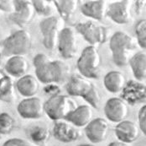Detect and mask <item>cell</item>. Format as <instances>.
Returning <instances> with one entry per match:
<instances>
[{"mask_svg": "<svg viewBox=\"0 0 146 146\" xmlns=\"http://www.w3.org/2000/svg\"><path fill=\"white\" fill-rule=\"evenodd\" d=\"M36 79L43 84L61 82L66 73V66L61 61H52L44 53H39L33 59Z\"/></svg>", "mask_w": 146, "mask_h": 146, "instance_id": "1", "label": "cell"}, {"mask_svg": "<svg viewBox=\"0 0 146 146\" xmlns=\"http://www.w3.org/2000/svg\"><path fill=\"white\" fill-rule=\"evenodd\" d=\"M109 47L114 63L118 67H123L129 64L131 52L136 48V43L128 33L117 31L110 39Z\"/></svg>", "mask_w": 146, "mask_h": 146, "instance_id": "2", "label": "cell"}, {"mask_svg": "<svg viewBox=\"0 0 146 146\" xmlns=\"http://www.w3.org/2000/svg\"><path fill=\"white\" fill-rule=\"evenodd\" d=\"M66 89L69 96L82 97L92 107L97 109L99 107V91L88 79L77 74L72 75L70 78Z\"/></svg>", "mask_w": 146, "mask_h": 146, "instance_id": "3", "label": "cell"}, {"mask_svg": "<svg viewBox=\"0 0 146 146\" xmlns=\"http://www.w3.org/2000/svg\"><path fill=\"white\" fill-rule=\"evenodd\" d=\"M32 48V36L26 30H19L2 42V53L6 57L24 56Z\"/></svg>", "mask_w": 146, "mask_h": 146, "instance_id": "4", "label": "cell"}, {"mask_svg": "<svg viewBox=\"0 0 146 146\" xmlns=\"http://www.w3.org/2000/svg\"><path fill=\"white\" fill-rule=\"evenodd\" d=\"M102 63V58L96 46H87L77 61V68L86 79H98Z\"/></svg>", "mask_w": 146, "mask_h": 146, "instance_id": "5", "label": "cell"}, {"mask_svg": "<svg viewBox=\"0 0 146 146\" xmlns=\"http://www.w3.org/2000/svg\"><path fill=\"white\" fill-rule=\"evenodd\" d=\"M77 107L76 103L70 96L56 95L50 96L44 104V112L53 121L66 119L69 113Z\"/></svg>", "mask_w": 146, "mask_h": 146, "instance_id": "6", "label": "cell"}, {"mask_svg": "<svg viewBox=\"0 0 146 146\" xmlns=\"http://www.w3.org/2000/svg\"><path fill=\"white\" fill-rule=\"evenodd\" d=\"M76 30L91 46H95L96 45L104 43L107 41L106 27L96 25L92 21L79 22L76 25Z\"/></svg>", "mask_w": 146, "mask_h": 146, "instance_id": "7", "label": "cell"}, {"mask_svg": "<svg viewBox=\"0 0 146 146\" xmlns=\"http://www.w3.org/2000/svg\"><path fill=\"white\" fill-rule=\"evenodd\" d=\"M60 22L56 16H49L40 23V29L43 36V44L48 50H54L57 46Z\"/></svg>", "mask_w": 146, "mask_h": 146, "instance_id": "8", "label": "cell"}, {"mask_svg": "<svg viewBox=\"0 0 146 146\" xmlns=\"http://www.w3.org/2000/svg\"><path fill=\"white\" fill-rule=\"evenodd\" d=\"M57 46L60 54L62 58L65 59H73L78 50L75 30L69 27L61 29L59 35Z\"/></svg>", "mask_w": 146, "mask_h": 146, "instance_id": "9", "label": "cell"}, {"mask_svg": "<svg viewBox=\"0 0 146 146\" xmlns=\"http://www.w3.org/2000/svg\"><path fill=\"white\" fill-rule=\"evenodd\" d=\"M131 1H117L108 5L107 15L113 21L118 25H125L130 22L132 19Z\"/></svg>", "mask_w": 146, "mask_h": 146, "instance_id": "10", "label": "cell"}, {"mask_svg": "<svg viewBox=\"0 0 146 146\" xmlns=\"http://www.w3.org/2000/svg\"><path fill=\"white\" fill-rule=\"evenodd\" d=\"M15 11L10 15V20L19 27H25L33 20L35 16V9L31 1L15 0Z\"/></svg>", "mask_w": 146, "mask_h": 146, "instance_id": "11", "label": "cell"}, {"mask_svg": "<svg viewBox=\"0 0 146 146\" xmlns=\"http://www.w3.org/2000/svg\"><path fill=\"white\" fill-rule=\"evenodd\" d=\"M121 97L123 101L131 106L145 102L146 100L145 85L135 80L126 82L122 90Z\"/></svg>", "mask_w": 146, "mask_h": 146, "instance_id": "12", "label": "cell"}, {"mask_svg": "<svg viewBox=\"0 0 146 146\" xmlns=\"http://www.w3.org/2000/svg\"><path fill=\"white\" fill-rule=\"evenodd\" d=\"M18 112L25 119H39L44 113V103L38 97H30L21 101L17 107Z\"/></svg>", "mask_w": 146, "mask_h": 146, "instance_id": "13", "label": "cell"}, {"mask_svg": "<svg viewBox=\"0 0 146 146\" xmlns=\"http://www.w3.org/2000/svg\"><path fill=\"white\" fill-rule=\"evenodd\" d=\"M109 133V124L102 117L92 119L85 127V133L90 142L99 144L104 141Z\"/></svg>", "mask_w": 146, "mask_h": 146, "instance_id": "14", "label": "cell"}, {"mask_svg": "<svg viewBox=\"0 0 146 146\" xmlns=\"http://www.w3.org/2000/svg\"><path fill=\"white\" fill-rule=\"evenodd\" d=\"M104 113L109 121L118 123L128 117L129 107L127 103L121 98L113 97L106 102Z\"/></svg>", "mask_w": 146, "mask_h": 146, "instance_id": "15", "label": "cell"}, {"mask_svg": "<svg viewBox=\"0 0 146 146\" xmlns=\"http://www.w3.org/2000/svg\"><path fill=\"white\" fill-rule=\"evenodd\" d=\"M114 131L118 141L129 145L135 142L140 135L139 126L135 122L129 120L118 122Z\"/></svg>", "mask_w": 146, "mask_h": 146, "instance_id": "16", "label": "cell"}, {"mask_svg": "<svg viewBox=\"0 0 146 146\" xmlns=\"http://www.w3.org/2000/svg\"><path fill=\"white\" fill-rule=\"evenodd\" d=\"M53 135L60 142L72 143L80 139L81 133L67 122L56 121L53 127Z\"/></svg>", "mask_w": 146, "mask_h": 146, "instance_id": "17", "label": "cell"}, {"mask_svg": "<svg viewBox=\"0 0 146 146\" xmlns=\"http://www.w3.org/2000/svg\"><path fill=\"white\" fill-rule=\"evenodd\" d=\"M92 117L93 112L91 106L88 105H83L74 109L66 117V120L77 128H82L86 127L92 120Z\"/></svg>", "mask_w": 146, "mask_h": 146, "instance_id": "18", "label": "cell"}, {"mask_svg": "<svg viewBox=\"0 0 146 146\" xmlns=\"http://www.w3.org/2000/svg\"><path fill=\"white\" fill-rule=\"evenodd\" d=\"M108 3L104 0L87 1L81 6V11L85 16L96 20H102L107 15Z\"/></svg>", "mask_w": 146, "mask_h": 146, "instance_id": "19", "label": "cell"}, {"mask_svg": "<svg viewBox=\"0 0 146 146\" xmlns=\"http://www.w3.org/2000/svg\"><path fill=\"white\" fill-rule=\"evenodd\" d=\"M16 88L23 96L30 98L35 96V95L39 92L40 84L35 76L31 74H25L19 78L17 81Z\"/></svg>", "mask_w": 146, "mask_h": 146, "instance_id": "20", "label": "cell"}, {"mask_svg": "<svg viewBox=\"0 0 146 146\" xmlns=\"http://www.w3.org/2000/svg\"><path fill=\"white\" fill-rule=\"evenodd\" d=\"M5 69L11 76L21 78L29 70V63L24 56H13L7 61Z\"/></svg>", "mask_w": 146, "mask_h": 146, "instance_id": "21", "label": "cell"}, {"mask_svg": "<svg viewBox=\"0 0 146 146\" xmlns=\"http://www.w3.org/2000/svg\"><path fill=\"white\" fill-rule=\"evenodd\" d=\"M126 85L125 76L118 71H111L104 77V85L108 91L116 94L123 90Z\"/></svg>", "mask_w": 146, "mask_h": 146, "instance_id": "22", "label": "cell"}, {"mask_svg": "<svg viewBox=\"0 0 146 146\" xmlns=\"http://www.w3.org/2000/svg\"><path fill=\"white\" fill-rule=\"evenodd\" d=\"M133 76L138 80H145L146 78V53L145 52H139L129 62Z\"/></svg>", "mask_w": 146, "mask_h": 146, "instance_id": "23", "label": "cell"}, {"mask_svg": "<svg viewBox=\"0 0 146 146\" xmlns=\"http://www.w3.org/2000/svg\"><path fill=\"white\" fill-rule=\"evenodd\" d=\"M26 135L36 145H44L50 138L49 129L40 125H32L26 129Z\"/></svg>", "mask_w": 146, "mask_h": 146, "instance_id": "24", "label": "cell"}, {"mask_svg": "<svg viewBox=\"0 0 146 146\" xmlns=\"http://www.w3.org/2000/svg\"><path fill=\"white\" fill-rule=\"evenodd\" d=\"M53 3L60 17L66 21H70L76 12L79 2L76 0H55Z\"/></svg>", "mask_w": 146, "mask_h": 146, "instance_id": "25", "label": "cell"}, {"mask_svg": "<svg viewBox=\"0 0 146 146\" xmlns=\"http://www.w3.org/2000/svg\"><path fill=\"white\" fill-rule=\"evenodd\" d=\"M15 84L9 76H4L0 79V100L11 102L15 99Z\"/></svg>", "mask_w": 146, "mask_h": 146, "instance_id": "26", "label": "cell"}, {"mask_svg": "<svg viewBox=\"0 0 146 146\" xmlns=\"http://www.w3.org/2000/svg\"><path fill=\"white\" fill-rule=\"evenodd\" d=\"M15 127L14 117L7 112L0 114V134L7 135L11 133Z\"/></svg>", "mask_w": 146, "mask_h": 146, "instance_id": "27", "label": "cell"}, {"mask_svg": "<svg viewBox=\"0 0 146 146\" xmlns=\"http://www.w3.org/2000/svg\"><path fill=\"white\" fill-rule=\"evenodd\" d=\"M35 11L40 15L49 17V15L52 13L51 1L47 0H33L31 1Z\"/></svg>", "mask_w": 146, "mask_h": 146, "instance_id": "28", "label": "cell"}, {"mask_svg": "<svg viewBox=\"0 0 146 146\" xmlns=\"http://www.w3.org/2000/svg\"><path fill=\"white\" fill-rule=\"evenodd\" d=\"M135 34L137 42L141 48L146 49V20H139L135 26Z\"/></svg>", "mask_w": 146, "mask_h": 146, "instance_id": "29", "label": "cell"}, {"mask_svg": "<svg viewBox=\"0 0 146 146\" xmlns=\"http://www.w3.org/2000/svg\"><path fill=\"white\" fill-rule=\"evenodd\" d=\"M139 117V128L143 133L146 134V106H143L138 114Z\"/></svg>", "mask_w": 146, "mask_h": 146, "instance_id": "30", "label": "cell"}, {"mask_svg": "<svg viewBox=\"0 0 146 146\" xmlns=\"http://www.w3.org/2000/svg\"><path fill=\"white\" fill-rule=\"evenodd\" d=\"M0 10L12 14L15 11V3H14V1H10V0H0Z\"/></svg>", "mask_w": 146, "mask_h": 146, "instance_id": "31", "label": "cell"}, {"mask_svg": "<svg viewBox=\"0 0 146 146\" xmlns=\"http://www.w3.org/2000/svg\"><path fill=\"white\" fill-rule=\"evenodd\" d=\"M3 146H31L28 142L22 139L19 138H14L7 140Z\"/></svg>", "mask_w": 146, "mask_h": 146, "instance_id": "32", "label": "cell"}, {"mask_svg": "<svg viewBox=\"0 0 146 146\" xmlns=\"http://www.w3.org/2000/svg\"><path fill=\"white\" fill-rule=\"evenodd\" d=\"M44 93L47 95H50V96H54L56 95H60V89L57 85L55 84H48L44 88Z\"/></svg>", "mask_w": 146, "mask_h": 146, "instance_id": "33", "label": "cell"}, {"mask_svg": "<svg viewBox=\"0 0 146 146\" xmlns=\"http://www.w3.org/2000/svg\"><path fill=\"white\" fill-rule=\"evenodd\" d=\"M145 5V2L144 1H137L135 2V7H136V11L139 13L140 11L143 10V6Z\"/></svg>", "mask_w": 146, "mask_h": 146, "instance_id": "34", "label": "cell"}, {"mask_svg": "<svg viewBox=\"0 0 146 146\" xmlns=\"http://www.w3.org/2000/svg\"><path fill=\"white\" fill-rule=\"evenodd\" d=\"M108 146H130V145L125 144V143H123V142H120V141H114V142L110 143Z\"/></svg>", "mask_w": 146, "mask_h": 146, "instance_id": "35", "label": "cell"}, {"mask_svg": "<svg viewBox=\"0 0 146 146\" xmlns=\"http://www.w3.org/2000/svg\"><path fill=\"white\" fill-rule=\"evenodd\" d=\"M78 146H92V145H88V144H84V145H80Z\"/></svg>", "mask_w": 146, "mask_h": 146, "instance_id": "36", "label": "cell"}, {"mask_svg": "<svg viewBox=\"0 0 146 146\" xmlns=\"http://www.w3.org/2000/svg\"><path fill=\"white\" fill-rule=\"evenodd\" d=\"M0 59H1V58H0Z\"/></svg>", "mask_w": 146, "mask_h": 146, "instance_id": "37", "label": "cell"}]
</instances>
